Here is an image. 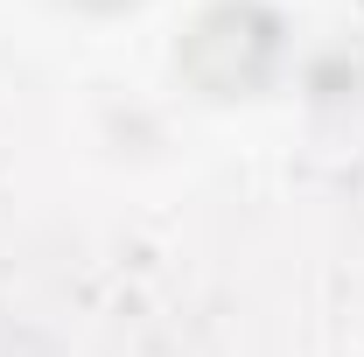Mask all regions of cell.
Instances as JSON below:
<instances>
[{"label":"cell","instance_id":"6da1fadb","mask_svg":"<svg viewBox=\"0 0 364 357\" xmlns=\"http://www.w3.org/2000/svg\"><path fill=\"white\" fill-rule=\"evenodd\" d=\"M98 7H112V0H98Z\"/></svg>","mask_w":364,"mask_h":357}]
</instances>
